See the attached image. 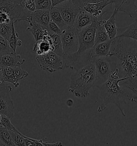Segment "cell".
Segmentation results:
<instances>
[{
  "mask_svg": "<svg viewBox=\"0 0 137 146\" xmlns=\"http://www.w3.org/2000/svg\"><path fill=\"white\" fill-rule=\"evenodd\" d=\"M3 82V77H2V74L1 71H0V82Z\"/></svg>",
  "mask_w": 137,
  "mask_h": 146,
  "instance_id": "obj_39",
  "label": "cell"
},
{
  "mask_svg": "<svg viewBox=\"0 0 137 146\" xmlns=\"http://www.w3.org/2000/svg\"><path fill=\"white\" fill-rule=\"evenodd\" d=\"M12 21L8 15L0 12V23H10Z\"/></svg>",
  "mask_w": 137,
  "mask_h": 146,
  "instance_id": "obj_34",
  "label": "cell"
},
{
  "mask_svg": "<svg viewBox=\"0 0 137 146\" xmlns=\"http://www.w3.org/2000/svg\"><path fill=\"white\" fill-rule=\"evenodd\" d=\"M95 65L96 80L93 87H97L106 82L112 71L110 68L111 60L109 57L92 58Z\"/></svg>",
  "mask_w": 137,
  "mask_h": 146,
  "instance_id": "obj_6",
  "label": "cell"
},
{
  "mask_svg": "<svg viewBox=\"0 0 137 146\" xmlns=\"http://www.w3.org/2000/svg\"><path fill=\"white\" fill-rule=\"evenodd\" d=\"M124 29V31L117 36L133 39L137 41V20H135L132 24Z\"/></svg>",
  "mask_w": 137,
  "mask_h": 146,
  "instance_id": "obj_21",
  "label": "cell"
},
{
  "mask_svg": "<svg viewBox=\"0 0 137 146\" xmlns=\"http://www.w3.org/2000/svg\"><path fill=\"white\" fill-rule=\"evenodd\" d=\"M0 146H15L10 132L0 125Z\"/></svg>",
  "mask_w": 137,
  "mask_h": 146,
  "instance_id": "obj_22",
  "label": "cell"
},
{
  "mask_svg": "<svg viewBox=\"0 0 137 146\" xmlns=\"http://www.w3.org/2000/svg\"><path fill=\"white\" fill-rule=\"evenodd\" d=\"M13 52L9 44L8 41L0 35V57Z\"/></svg>",
  "mask_w": 137,
  "mask_h": 146,
  "instance_id": "obj_28",
  "label": "cell"
},
{
  "mask_svg": "<svg viewBox=\"0 0 137 146\" xmlns=\"http://www.w3.org/2000/svg\"><path fill=\"white\" fill-rule=\"evenodd\" d=\"M36 60L41 69L53 73L64 69L63 58L53 52H49L42 55H38Z\"/></svg>",
  "mask_w": 137,
  "mask_h": 146,
  "instance_id": "obj_4",
  "label": "cell"
},
{
  "mask_svg": "<svg viewBox=\"0 0 137 146\" xmlns=\"http://www.w3.org/2000/svg\"><path fill=\"white\" fill-rule=\"evenodd\" d=\"M29 26L27 27V31H30L33 35L35 41L42 40L47 35H49L48 30L41 25L32 21H29Z\"/></svg>",
  "mask_w": 137,
  "mask_h": 146,
  "instance_id": "obj_16",
  "label": "cell"
},
{
  "mask_svg": "<svg viewBox=\"0 0 137 146\" xmlns=\"http://www.w3.org/2000/svg\"><path fill=\"white\" fill-rule=\"evenodd\" d=\"M112 40L109 39L104 42L95 44L90 51L91 58L108 57Z\"/></svg>",
  "mask_w": 137,
  "mask_h": 146,
  "instance_id": "obj_14",
  "label": "cell"
},
{
  "mask_svg": "<svg viewBox=\"0 0 137 146\" xmlns=\"http://www.w3.org/2000/svg\"><path fill=\"white\" fill-rule=\"evenodd\" d=\"M72 1L76 5H77L78 7H79L82 9V7L84 6V5H85L86 3L98 2L103 0H72Z\"/></svg>",
  "mask_w": 137,
  "mask_h": 146,
  "instance_id": "obj_33",
  "label": "cell"
},
{
  "mask_svg": "<svg viewBox=\"0 0 137 146\" xmlns=\"http://www.w3.org/2000/svg\"><path fill=\"white\" fill-rule=\"evenodd\" d=\"M19 33L15 30V25L13 26L12 34L8 40L9 44L13 52H16L18 46H21L22 41L19 39Z\"/></svg>",
  "mask_w": 137,
  "mask_h": 146,
  "instance_id": "obj_25",
  "label": "cell"
},
{
  "mask_svg": "<svg viewBox=\"0 0 137 146\" xmlns=\"http://www.w3.org/2000/svg\"><path fill=\"white\" fill-rule=\"evenodd\" d=\"M66 104L68 107H71L73 104V101L72 99H69L67 100L66 102Z\"/></svg>",
  "mask_w": 137,
  "mask_h": 146,
  "instance_id": "obj_37",
  "label": "cell"
},
{
  "mask_svg": "<svg viewBox=\"0 0 137 146\" xmlns=\"http://www.w3.org/2000/svg\"><path fill=\"white\" fill-rule=\"evenodd\" d=\"M11 2H13L15 3H16L17 5H21L23 3V2L25 1V0H9Z\"/></svg>",
  "mask_w": 137,
  "mask_h": 146,
  "instance_id": "obj_38",
  "label": "cell"
},
{
  "mask_svg": "<svg viewBox=\"0 0 137 146\" xmlns=\"http://www.w3.org/2000/svg\"><path fill=\"white\" fill-rule=\"evenodd\" d=\"M112 4L114 5V7L115 9H117L118 11L120 8L122 7V5H123L125 0H112Z\"/></svg>",
  "mask_w": 137,
  "mask_h": 146,
  "instance_id": "obj_35",
  "label": "cell"
},
{
  "mask_svg": "<svg viewBox=\"0 0 137 146\" xmlns=\"http://www.w3.org/2000/svg\"><path fill=\"white\" fill-rule=\"evenodd\" d=\"M13 88L5 82H0V113L13 119L14 117V105L10 96Z\"/></svg>",
  "mask_w": 137,
  "mask_h": 146,
  "instance_id": "obj_7",
  "label": "cell"
},
{
  "mask_svg": "<svg viewBox=\"0 0 137 146\" xmlns=\"http://www.w3.org/2000/svg\"><path fill=\"white\" fill-rule=\"evenodd\" d=\"M35 42L33 45V51L37 55H42L49 52H53V47L49 33L46 35L43 39Z\"/></svg>",
  "mask_w": 137,
  "mask_h": 146,
  "instance_id": "obj_15",
  "label": "cell"
},
{
  "mask_svg": "<svg viewBox=\"0 0 137 146\" xmlns=\"http://www.w3.org/2000/svg\"><path fill=\"white\" fill-rule=\"evenodd\" d=\"M112 4V0H103L98 2L86 3L82 9L90 13L93 17L101 19L102 18L103 15L107 12L104 9Z\"/></svg>",
  "mask_w": 137,
  "mask_h": 146,
  "instance_id": "obj_11",
  "label": "cell"
},
{
  "mask_svg": "<svg viewBox=\"0 0 137 146\" xmlns=\"http://www.w3.org/2000/svg\"><path fill=\"white\" fill-rule=\"evenodd\" d=\"M60 11L65 23L68 26H73L78 14L82 9L72 0H68L55 7Z\"/></svg>",
  "mask_w": 137,
  "mask_h": 146,
  "instance_id": "obj_9",
  "label": "cell"
},
{
  "mask_svg": "<svg viewBox=\"0 0 137 146\" xmlns=\"http://www.w3.org/2000/svg\"><path fill=\"white\" fill-rule=\"evenodd\" d=\"M49 35L51 38V43L53 47V52H55L59 56L62 57L63 55V51L61 35L53 34L50 32Z\"/></svg>",
  "mask_w": 137,
  "mask_h": 146,
  "instance_id": "obj_24",
  "label": "cell"
},
{
  "mask_svg": "<svg viewBox=\"0 0 137 146\" xmlns=\"http://www.w3.org/2000/svg\"><path fill=\"white\" fill-rule=\"evenodd\" d=\"M48 29L49 32L53 34H55V35H61L62 34V30L59 26H57V25L54 22L52 21L51 19L49 23Z\"/></svg>",
  "mask_w": 137,
  "mask_h": 146,
  "instance_id": "obj_31",
  "label": "cell"
},
{
  "mask_svg": "<svg viewBox=\"0 0 137 146\" xmlns=\"http://www.w3.org/2000/svg\"><path fill=\"white\" fill-rule=\"evenodd\" d=\"M2 69V67H1V65H0V71H1Z\"/></svg>",
  "mask_w": 137,
  "mask_h": 146,
  "instance_id": "obj_41",
  "label": "cell"
},
{
  "mask_svg": "<svg viewBox=\"0 0 137 146\" xmlns=\"http://www.w3.org/2000/svg\"><path fill=\"white\" fill-rule=\"evenodd\" d=\"M68 91L77 98H86L90 94V89L96 80L95 65L93 60L81 68L76 70L71 76Z\"/></svg>",
  "mask_w": 137,
  "mask_h": 146,
  "instance_id": "obj_3",
  "label": "cell"
},
{
  "mask_svg": "<svg viewBox=\"0 0 137 146\" xmlns=\"http://www.w3.org/2000/svg\"><path fill=\"white\" fill-rule=\"evenodd\" d=\"M1 123H2V125L3 126L5 129H7L9 131L15 132L17 129L12 124L10 120V118H9L8 117L2 114V118H1Z\"/></svg>",
  "mask_w": 137,
  "mask_h": 146,
  "instance_id": "obj_30",
  "label": "cell"
},
{
  "mask_svg": "<svg viewBox=\"0 0 137 146\" xmlns=\"http://www.w3.org/2000/svg\"><path fill=\"white\" fill-rule=\"evenodd\" d=\"M21 5L31 13L36 10L34 0H25Z\"/></svg>",
  "mask_w": 137,
  "mask_h": 146,
  "instance_id": "obj_32",
  "label": "cell"
},
{
  "mask_svg": "<svg viewBox=\"0 0 137 146\" xmlns=\"http://www.w3.org/2000/svg\"><path fill=\"white\" fill-rule=\"evenodd\" d=\"M9 132L12 137L13 141L14 142L15 146H26V139L22 136L23 134H21L17 129L15 132Z\"/></svg>",
  "mask_w": 137,
  "mask_h": 146,
  "instance_id": "obj_27",
  "label": "cell"
},
{
  "mask_svg": "<svg viewBox=\"0 0 137 146\" xmlns=\"http://www.w3.org/2000/svg\"><path fill=\"white\" fill-rule=\"evenodd\" d=\"M36 10H51V0H34Z\"/></svg>",
  "mask_w": 137,
  "mask_h": 146,
  "instance_id": "obj_29",
  "label": "cell"
},
{
  "mask_svg": "<svg viewBox=\"0 0 137 146\" xmlns=\"http://www.w3.org/2000/svg\"><path fill=\"white\" fill-rule=\"evenodd\" d=\"M122 71L125 79L120 84L128 88L137 96V47L126 46L123 38L112 40L108 56Z\"/></svg>",
  "mask_w": 137,
  "mask_h": 146,
  "instance_id": "obj_1",
  "label": "cell"
},
{
  "mask_svg": "<svg viewBox=\"0 0 137 146\" xmlns=\"http://www.w3.org/2000/svg\"><path fill=\"white\" fill-rule=\"evenodd\" d=\"M68 0H51V8L54 7L57 5H59L60 3L64 2L65 1H67Z\"/></svg>",
  "mask_w": 137,
  "mask_h": 146,
  "instance_id": "obj_36",
  "label": "cell"
},
{
  "mask_svg": "<svg viewBox=\"0 0 137 146\" xmlns=\"http://www.w3.org/2000/svg\"><path fill=\"white\" fill-rule=\"evenodd\" d=\"M1 118H2V114L0 113V125H2V123H1Z\"/></svg>",
  "mask_w": 137,
  "mask_h": 146,
  "instance_id": "obj_40",
  "label": "cell"
},
{
  "mask_svg": "<svg viewBox=\"0 0 137 146\" xmlns=\"http://www.w3.org/2000/svg\"><path fill=\"white\" fill-rule=\"evenodd\" d=\"M120 70L116 68L110 74L107 81L96 87L100 91V97L102 103L98 107V111L102 112L106 109L109 104H114L118 108L122 115H126L123 109V104L127 101L137 103V96L132 91L120 84V82L125 79L119 76Z\"/></svg>",
  "mask_w": 137,
  "mask_h": 146,
  "instance_id": "obj_2",
  "label": "cell"
},
{
  "mask_svg": "<svg viewBox=\"0 0 137 146\" xmlns=\"http://www.w3.org/2000/svg\"><path fill=\"white\" fill-rule=\"evenodd\" d=\"M78 31L74 26H68L61 35L63 55H71L78 51L79 48Z\"/></svg>",
  "mask_w": 137,
  "mask_h": 146,
  "instance_id": "obj_5",
  "label": "cell"
},
{
  "mask_svg": "<svg viewBox=\"0 0 137 146\" xmlns=\"http://www.w3.org/2000/svg\"><path fill=\"white\" fill-rule=\"evenodd\" d=\"M103 19L98 24L96 27L95 35V44L103 42L110 39L103 25Z\"/></svg>",
  "mask_w": 137,
  "mask_h": 146,
  "instance_id": "obj_23",
  "label": "cell"
},
{
  "mask_svg": "<svg viewBox=\"0 0 137 146\" xmlns=\"http://www.w3.org/2000/svg\"><path fill=\"white\" fill-rule=\"evenodd\" d=\"M25 62V60L16 52H11L0 57V65L2 68L6 67L21 66Z\"/></svg>",
  "mask_w": 137,
  "mask_h": 146,
  "instance_id": "obj_12",
  "label": "cell"
},
{
  "mask_svg": "<svg viewBox=\"0 0 137 146\" xmlns=\"http://www.w3.org/2000/svg\"><path fill=\"white\" fill-rule=\"evenodd\" d=\"M29 21H34L48 29L51 21L50 10H35L31 13L26 21L28 22Z\"/></svg>",
  "mask_w": 137,
  "mask_h": 146,
  "instance_id": "obj_13",
  "label": "cell"
},
{
  "mask_svg": "<svg viewBox=\"0 0 137 146\" xmlns=\"http://www.w3.org/2000/svg\"><path fill=\"white\" fill-rule=\"evenodd\" d=\"M50 16L51 21L57 25L62 31L68 27L62 17L60 11L56 7H53L50 10Z\"/></svg>",
  "mask_w": 137,
  "mask_h": 146,
  "instance_id": "obj_20",
  "label": "cell"
},
{
  "mask_svg": "<svg viewBox=\"0 0 137 146\" xmlns=\"http://www.w3.org/2000/svg\"><path fill=\"white\" fill-rule=\"evenodd\" d=\"M118 12L117 9L114 8V13L107 20L103 19V25L110 39H114L117 35L118 29L116 25V15Z\"/></svg>",
  "mask_w": 137,
  "mask_h": 146,
  "instance_id": "obj_17",
  "label": "cell"
},
{
  "mask_svg": "<svg viewBox=\"0 0 137 146\" xmlns=\"http://www.w3.org/2000/svg\"><path fill=\"white\" fill-rule=\"evenodd\" d=\"M119 11L126 13L134 21L137 20V0H125Z\"/></svg>",
  "mask_w": 137,
  "mask_h": 146,
  "instance_id": "obj_19",
  "label": "cell"
},
{
  "mask_svg": "<svg viewBox=\"0 0 137 146\" xmlns=\"http://www.w3.org/2000/svg\"><path fill=\"white\" fill-rule=\"evenodd\" d=\"M94 18L90 13L82 9L77 15L73 26L79 31L90 25L94 19Z\"/></svg>",
  "mask_w": 137,
  "mask_h": 146,
  "instance_id": "obj_18",
  "label": "cell"
},
{
  "mask_svg": "<svg viewBox=\"0 0 137 146\" xmlns=\"http://www.w3.org/2000/svg\"><path fill=\"white\" fill-rule=\"evenodd\" d=\"M14 25L15 23L13 21L10 23H0V35L8 41L12 34Z\"/></svg>",
  "mask_w": 137,
  "mask_h": 146,
  "instance_id": "obj_26",
  "label": "cell"
},
{
  "mask_svg": "<svg viewBox=\"0 0 137 146\" xmlns=\"http://www.w3.org/2000/svg\"><path fill=\"white\" fill-rule=\"evenodd\" d=\"M0 12L8 15L15 24L26 21L27 11L21 5H17L9 0H0Z\"/></svg>",
  "mask_w": 137,
  "mask_h": 146,
  "instance_id": "obj_8",
  "label": "cell"
},
{
  "mask_svg": "<svg viewBox=\"0 0 137 146\" xmlns=\"http://www.w3.org/2000/svg\"><path fill=\"white\" fill-rule=\"evenodd\" d=\"M3 82L12 84L15 87L19 86V81L25 79L29 73L23 70L21 66L18 67H6L1 70Z\"/></svg>",
  "mask_w": 137,
  "mask_h": 146,
  "instance_id": "obj_10",
  "label": "cell"
}]
</instances>
